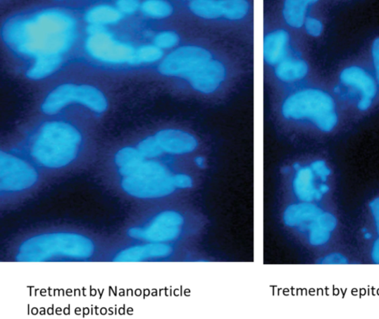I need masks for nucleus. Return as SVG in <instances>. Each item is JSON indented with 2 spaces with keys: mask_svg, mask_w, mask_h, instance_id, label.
Masks as SVG:
<instances>
[{
  "mask_svg": "<svg viewBox=\"0 0 379 319\" xmlns=\"http://www.w3.org/2000/svg\"><path fill=\"white\" fill-rule=\"evenodd\" d=\"M4 36L11 48L24 56L35 59L45 56H63L76 39L77 23L69 13L49 9L30 18L9 21Z\"/></svg>",
  "mask_w": 379,
  "mask_h": 319,
  "instance_id": "obj_1",
  "label": "nucleus"
},
{
  "mask_svg": "<svg viewBox=\"0 0 379 319\" xmlns=\"http://www.w3.org/2000/svg\"><path fill=\"white\" fill-rule=\"evenodd\" d=\"M81 142L82 135L75 126L65 122H48L40 127L31 153L40 165L59 169L75 161Z\"/></svg>",
  "mask_w": 379,
  "mask_h": 319,
  "instance_id": "obj_2",
  "label": "nucleus"
},
{
  "mask_svg": "<svg viewBox=\"0 0 379 319\" xmlns=\"http://www.w3.org/2000/svg\"><path fill=\"white\" fill-rule=\"evenodd\" d=\"M92 239L74 233H51L28 239L20 246L17 260L24 263L46 262L57 258L85 260L93 256Z\"/></svg>",
  "mask_w": 379,
  "mask_h": 319,
  "instance_id": "obj_3",
  "label": "nucleus"
},
{
  "mask_svg": "<svg viewBox=\"0 0 379 319\" xmlns=\"http://www.w3.org/2000/svg\"><path fill=\"white\" fill-rule=\"evenodd\" d=\"M282 112L287 119H307L324 132H330L338 122L336 106L332 97L317 89H306L289 96Z\"/></svg>",
  "mask_w": 379,
  "mask_h": 319,
  "instance_id": "obj_4",
  "label": "nucleus"
},
{
  "mask_svg": "<svg viewBox=\"0 0 379 319\" xmlns=\"http://www.w3.org/2000/svg\"><path fill=\"white\" fill-rule=\"evenodd\" d=\"M77 103L96 113L104 111L107 106L105 94L89 85L63 84L56 87L44 100L42 111L54 115L68 105Z\"/></svg>",
  "mask_w": 379,
  "mask_h": 319,
  "instance_id": "obj_5",
  "label": "nucleus"
},
{
  "mask_svg": "<svg viewBox=\"0 0 379 319\" xmlns=\"http://www.w3.org/2000/svg\"><path fill=\"white\" fill-rule=\"evenodd\" d=\"M85 49L94 60L110 65H137L133 46L116 40L105 26L89 25L87 27Z\"/></svg>",
  "mask_w": 379,
  "mask_h": 319,
  "instance_id": "obj_6",
  "label": "nucleus"
},
{
  "mask_svg": "<svg viewBox=\"0 0 379 319\" xmlns=\"http://www.w3.org/2000/svg\"><path fill=\"white\" fill-rule=\"evenodd\" d=\"M183 216L177 211H166L156 215L145 227H134L128 231L130 238L153 243H168L180 235Z\"/></svg>",
  "mask_w": 379,
  "mask_h": 319,
  "instance_id": "obj_7",
  "label": "nucleus"
},
{
  "mask_svg": "<svg viewBox=\"0 0 379 319\" xmlns=\"http://www.w3.org/2000/svg\"><path fill=\"white\" fill-rule=\"evenodd\" d=\"M38 180L37 170L23 159L0 151V191L20 192L31 188Z\"/></svg>",
  "mask_w": 379,
  "mask_h": 319,
  "instance_id": "obj_8",
  "label": "nucleus"
},
{
  "mask_svg": "<svg viewBox=\"0 0 379 319\" xmlns=\"http://www.w3.org/2000/svg\"><path fill=\"white\" fill-rule=\"evenodd\" d=\"M212 60L205 49L188 46L179 48L168 55L159 66L160 74L187 79L196 70Z\"/></svg>",
  "mask_w": 379,
  "mask_h": 319,
  "instance_id": "obj_9",
  "label": "nucleus"
},
{
  "mask_svg": "<svg viewBox=\"0 0 379 319\" xmlns=\"http://www.w3.org/2000/svg\"><path fill=\"white\" fill-rule=\"evenodd\" d=\"M170 173L144 177H124L123 191L139 199H157L170 195L177 189Z\"/></svg>",
  "mask_w": 379,
  "mask_h": 319,
  "instance_id": "obj_10",
  "label": "nucleus"
},
{
  "mask_svg": "<svg viewBox=\"0 0 379 319\" xmlns=\"http://www.w3.org/2000/svg\"><path fill=\"white\" fill-rule=\"evenodd\" d=\"M226 76L224 65L211 60L190 76L187 80L192 88L202 94H211L221 85Z\"/></svg>",
  "mask_w": 379,
  "mask_h": 319,
  "instance_id": "obj_11",
  "label": "nucleus"
},
{
  "mask_svg": "<svg viewBox=\"0 0 379 319\" xmlns=\"http://www.w3.org/2000/svg\"><path fill=\"white\" fill-rule=\"evenodd\" d=\"M340 79L344 84L354 87L361 92L362 98L358 108L361 111L368 110L377 91L375 81L371 76L362 68L354 66L344 69Z\"/></svg>",
  "mask_w": 379,
  "mask_h": 319,
  "instance_id": "obj_12",
  "label": "nucleus"
},
{
  "mask_svg": "<svg viewBox=\"0 0 379 319\" xmlns=\"http://www.w3.org/2000/svg\"><path fill=\"white\" fill-rule=\"evenodd\" d=\"M154 137L163 151L170 154H187L194 151L198 146L197 140L193 135L180 130H162Z\"/></svg>",
  "mask_w": 379,
  "mask_h": 319,
  "instance_id": "obj_13",
  "label": "nucleus"
},
{
  "mask_svg": "<svg viewBox=\"0 0 379 319\" xmlns=\"http://www.w3.org/2000/svg\"><path fill=\"white\" fill-rule=\"evenodd\" d=\"M172 253V246L167 243L149 242L123 250L116 256L114 261L119 263L142 262L149 259L167 258Z\"/></svg>",
  "mask_w": 379,
  "mask_h": 319,
  "instance_id": "obj_14",
  "label": "nucleus"
},
{
  "mask_svg": "<svg viewBox=\"0 0 379 319\" xmlns=\"http://www.w3.org/2000/svg\"><path fill=\"white\" fill-rule=\"evenodd\" d=\"M323 211L311 202H302L288 206L285 211V224L291 227H307L318 218Z\"/></svg>",
  "mask_w": 379,
  "mask_h": 319,
  "instance_id": "obj_15",
  "label": "nucleus"
},
{
  "mask_svg": "<svg viewBox=\"0 0 379 319\" xmlns=\"http://www.w3.org/2000/svg\"><path fill=\"white\" fill-rule=\"evenodd\" d=\"M315 173L311 168L305 167L297 170L293 187L296 196L304 202L320 200L323 194L314 183Z\"/></svg>",
  "mask_w": 379,
  "mask_h": 319,
  "instance_id": "obj_16",
  "label": "nucleus"
},
{
  "mask_svg": "<svg viewBox=\"0 0 379 319\" xmlns=\"http://www.w3.org/2000/svg\"><path fill=\"white\" fill-rule=\"evenodd\" d=\"M289 42L288 33L279 30L269 34L264 41V58L271 65L280 63L285 60Z\"/></svg>",
  "mask_w": 379,
  "mask_h": 319,
  "instance_id": "obj_17",
  "label": "nucleus"
},
{
  "mask_svg": "<svg viewBox=\"0 0 379 319\" xmlns=\"http://www.w3.org/2000/svg\"><path fill=\"white\" fill-rule=\"evenodd\" d=\"M337 225L336 217L330 213L323 212L306 228L309 230V243L313 246H322L326 244Z\"/></svg>",
  "mask_w": 379,
  "mask_h": 319,
  "instance_id": "obj_18",
  "label": "nucleus"
},
{
  "mask_svg": "<svg viewBox=\"0 0 379 319\" xmlns=\"http://www.w3.org/2000/svg\"><path fill=\"white\" fill-rule=\"evenodd\" d=\"M63 61V56L53 55L37 58L34 65L26 72V77L32 80L45 79L58 70Z\"/></svg>",
  "mask_w": 379,
  "mask_h": 319,
  "instance_id": "obj_19",
  "label": "nucleus"
},
{
  "mask_svg": "<svg viewBox=\"0 0 379 319\" xmlns=\"http://www.w3.org/2000/svg\"><path fill=\"white\" fill-rule=\"evenodd\" d=\"M123 17L118 8L109 5H99L87 11L85 18L90 25L105 26L118 23Z\"/></svg>",
  "mask_w": 379,
  "mask_h": 319,
  "instance_id": "obj_20",
  "label": "nucleus"
},
{
  "mask_svg": "<svg viewBox=\"0 0 379 319\" xmlns=\"http://www.w3.org/2000/svg\"><path fill=\"white\" fill-rule=\"evenodd\" d=\"M308 72L309 66L304 61L288 58L277 65L275 73L280 80L290 82L304 78Z\"/></svg>",
  "mask_w": 379,
  "mask_h": 319,
  "instance_id": "obj_21",
  "label": "nucleus"
},
{
  "mask_svg": "<svg viewBox=\"0 0 379 319\" xmlns=\"http://www.w3.org/2000/svg\"><path fill=\"white\" fill-rule=\"evenodd\" d=\"M190 9L197 16L208 20L225 18L227 1H212V0H195L190 4Z\"/></svg>",
  "mask_w": 379,
  "mask_h": 319,
  "instance_id": "obj_22",
  "label": "nucleus"
},
{
  "mask_svg": "<svg viewBox=\"0 0 379 319\" xmlns=\"http://www.w3.org/2000/svg\"><path fill=\"white\" fill-rule=\"evenodd\" d=\"M316 1L310 0H288L285 3L283 15L286 23L293 27H301L305 20V14L310 4Z\"/></svg>",
  "mask_w": 379,
  "mask_h": 319,
  "instance_id": "obj_23",
  "label": "nucleus"
},
{
  "mask_svg": "<svg viewBox=\"0 0 379 319\" xmlns=\"http://www.w3.org/2000/svg\"><path fill=\"white\" fill-rule=\"evenodd\" d=\"M141 11L149 18L153 19H165L173 13V6L162 0H148L141 4Z\"/></svg>",
  "mask_w": 379,
  "mask_h": 319,
  "instance_id": "obj_24",
  "label": "nucleus"
},
{
  "mask_svg": "<svg viewBox=\"0 0 379 319\" xmlns=\"http://www.w3.org/2000/svg\"><path fill=\"white\" fill-rule=\"evenodd\" d=\"M144 159L137 149L125 147L116 153L115 163L120 169L139 163Z\"/></svg>",
  "mask_w": 379,
  "mask_h": 319,
  "instance_id": "obj_25",
  "label": "nucleus"
},
{
  "mask_svg": "<svg viewBox=\"0 0 379 319\" xmlns=\"http://www.w3.org/2000/svg\"><path fill=\"white\" fill-rule=\"evenodd\" d=\"M163 51L155 45L139 47L136 51V64L154 63L162 59Z\"/></svg>",
  "mask_w": 379,
  "mask_h": 319,
  "instance_id": "obj_26",
  "label": "nucleus"
},
{
  "mask_svg": "<svg viewBox=\"0 0 379 319\" xmlns=\"http://www.w3.org/2000/svg\"><path fill=\"white\" fill-rule=\"evenodd\" d=\"M249 8V2L244 0H228L225 18L230 20H242L247 15Z\"/></svg>",
  "mask_w": 379,
  "mask_h": 319,
  "instance_id": "obj_27",
  "label": "nucleus"
},
{
  "mask_svg": "<svg viewBox=\"0 0 379 319\" xmlns=\"http://www.w3.org/2000/svg\"><path fill=\"white\" fill-rule=\"evenodd\" d=\"M137 149L144 158H156L164 153L155 137H149L141 141Z\"/></svg>",
  "mask_w": 379,
  "mask_h": 319,
  "instance_id": "obj_28",
  "label": "nucleus"
},
{
  "mask_svg": "<svg viewBox=\"0 0 379 319\" xmlns=\"http://www.w3.org/2000/svg\"><path fill=\"white\" fill-rule=\"evenodd\" d=\"M179 42V35L173 32H160L154 38V45L162 50L177 46Z\"/></svg>",
  "mask_w": 379,
  "mask_h": 319,
  "instance_id": "obj_29",
  "label": "nucleus"
},
{
  "mask_svg": "<svg viewBox=\"0 0 379 319\" xmlns=\"http://www.w3.org/2000/svg\"><path fill=\"white\" fill-rule=\"evenodd\" d=\"M116 7L123 14L135 13L141 7L139 2L136 0H120L116 3Z\"/></svg>",
  "mask_w": 379,
  "mask_h": 319,
  "instance_id": "obj_30",
  "label": "nucleus"
},
{
  "mask_svg": "<svg viewBox=\"0 0 379 319\" xmlns=\"http://www.w3.org/2000/svg\"><path fill=\"white\" fill-rule=\"evenodd\" d=\"M347 263V258L340 254H330L318 260V263L322 265H346Z\"/></svg>",
  "mask_w": 379,
  "mask_h": 319,
  "instance_id": "obj_31",
  "label": "nucleus"
},
{
  "mask_svg": "<svg viewBox=\"0 0 379 319\" xmlns=\"http://www.w3.org/2000/svg\"><path fill=\"white\" fill-rule=\"evenodd\" d=\"M311 169L315 173V175L318 177L321 180L325 182L328 177L330 175L331 171L328 168L325 162L323 161H318L313 163L311 165Z\"/></svg>",
  "mask_w": 379,
  "mask_h": 319,
  "instance_id": "obj_32",
  "label": "nucleus"
},
{
  "mask_svg": "<svg viewBox=\"0 0 379 319\" xmlns=\"http://www.w3.org/2000/svg\"><path fill=\"white\" fill-rule=\"evenodd\" d=\"M305 27L306 31H307V32L313 37L320 36L323 30V25L322 23L312 18H309L305 20Z\"/></svg>",
  "mask_w": 379,
  "mask_h": 319,
  "instance_id": "obj_33",
  "label": "nucleus"
},
{
  "mask_svg": "<svg viewBox=\"0 0 379 319\" xmlns=\"http://www.w3.org/2000/svg\"><path fill=\"white\" fill-rule=\"evenodd\" d=\"M173 179L175 187L179 188V189H187V188L193 186L192 178L187 175V174H176V175H173Z\"/></svg>",
  "mask_w": 379,
  "mask_h": 319,
  "instance_id": "obj_34",
  "label": "nucleus"
},
{
  "mask_svg": "<svg viewBox=\"0 0 379 319\" xmlns=\"http://www.w3.org/2000/svg\"><path fill=\"white\" fill-rule=\"evenodd\" d=\"M372 54L376 76L379 83V38L376 39L373 43Z\"/></svg>",
  "mask_w": 379,
  "mask_h": 319,
  "instance_id": "obj_35",
  "label": "nucleus"
},
{
  "mask_svg": "<svg viewBox=\"0 0 379 319\" xmlns=\"http://www.w3.org/2000/svg\"><path fill=\"white\" fill-rule=\"evenodd\" d=\"M370 208L375 223L378 234H379V197L371 202Z\"/></svg>",
  "mask_w": 379,
  "mask_h": 319,
  "instance_id": "obj_36",
  "label": "nucleus"
},
{
  "mask_svg": "<svg viewBox=\"0 0 379 319\" xmlns=\"http://www.w3.org/2000/svg\"><path fill=\"white\" fill-rule=\"evenodd\" d=\"M372 258L375 263L379 264V239L375 242L373 246Z\"/></svg>",
  "mask_w": 379,
  "mask_h": 319,
  "instance_id": "obj_37",
  "label": "nucleus"
},
{
  "mask_svg": "<svg viewBox=\"0 0 379 319\" xmlns=\"http://www.w3.org/2000/svg\"><path fill=\"white\" fill-rule=\"evenodd\" d=\"M195 163L197 165L199 168H203L205 166V159L202 157H197L195 158Z\"/></svg>",
  "mask_w": 379,
  "mask_h": 319,
  "instance_id": "obj_38",
  "label": "nucleus"
},
{
  "mask_svg": "<svg viewBox=\"0 0 379 319\" xmlns=\"http://www.w3.org/2000/svg\"><path fill=\"white\" fill-rule=\"evenodd\" d=\"M366 237L368 238V239H370L371 237V236L369 234H368L366 235Z\"/></svg>",
  "mask_w": 379,
  "mask_h": 319,
  "instance_id": "obj_39",
  "label": "nucleus"
}]
</instances>
